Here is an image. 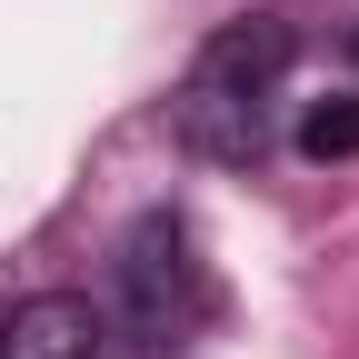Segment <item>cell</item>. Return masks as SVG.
<instances>
[{
	"label": "cell",
	"mask_w": 359,
	"mask_h": 359,
	"mask_svg": "<svg viewBox=\"0 0 359 359\" xmlns=\"http://www.w3.org/2000/svg\"><path fill=\"white\" fill-rule=\"evenodd\" d=\"M290 60H299L290 20H269V11H250V20H219V30L200 40L190 80H180V100H170L180 150H200V160H219V170L259 160V150H269V110H280V80H290Z\"/></svg>",
	"instance_id": "6da1fadb"
},
{
	"label": "cell",
	"mask_w": 359,
	"mask_h": 359,
	"mask_svg": "<svg viewBox=\"0 0 359 359\" xmlns=\"http://www.w3.org/2000/svg\"><path fill=\"white\" fill-rule=\"evenodd\" d=\"M210 309H219V280H210V259H200V230L180 210H150V219H130V240L110 259V309H100V330H120L130 349H190L210 330Z\"/></svg>",
	"instance_id": "7a4b0ae2"
},
{
	"label": "cell",
	"mask_w": 359,
	"mask_h": 359,
	"mask_svg": "<svg viewBox=\"0 0 359 359\" xmlns=\"http://www.w3.org/2000/svg\"><path fill=\"white\" fill-rule=\"evenodd\" d=\"M100 309H90L80 290H40L20 299L11 320H0V359H100Z\"/></svg>",
	"instance_id": "3957f363"
},
{
	"label": "cell",
	"mask_w": 359,
	"mask_h": 359,
	"mask_svg": "<svg viewBox=\"0 0 359 359\" xmlns=\"http://www.w3.org/2000/svg\"><path fill=\"white\" fill-rule=\"evenodd\" d=\"M299 150H309V160H359V100H349V90L299 110Z\"/></svg>",
	"instance_id": "277c9868"
}]
</instances>
